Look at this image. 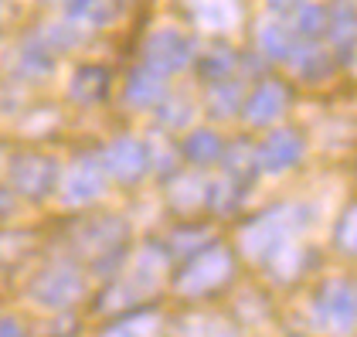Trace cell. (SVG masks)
Masks as SVG:
<instances>
[{
    "label": "cell",
    "instance_id": "obj_1",
    "mask_svg": "<svg viewBox=\"0 0 357 337\" xmlns=\"http://www.w3.org/2000/svg\"><path fill=\"white\" fill-rule=\"evenodd\" d=\"M317 324L330 334H351L357 327V290L351 283L333 280L317 293Z\"/></svg>",
    "mask_w": 357,
    "mask_h": 337
},
{
    "label": "cell",
    "instance_id": "obj_2",
    "mask_svg": "<svg viewBox=\"0 0 357 337\" xmlns=\"http://www.w3.org/2000/svg\"><path fill=\"white\" fill-rule=\"evenodd\" d=\"M289 232H293V208H275L242 235V246L248 255H273L286 246Z\"/></svg>",
    "mask_w": 357,
    "mask_h": 337
},
{
    "label": "cell",
    "instance_id": "obj_3",
    "mask_svg": "<svg viewBox=\"0 0 357 337\" xmlns=\"http://www.w3.org/2000/svg\"><path fill=\"white\" fill-rule=\"evenodd\" d=\"M228 269H231V259L221 253V249H211V253L194 255L191 262H188V269L181 273L177 286H181V293L197 297V293H208L211 286L228 280Z\"/></svg>",
    "mask_w": 357,
    "mask_h": 337
},
{
    "label": "cell",
    "instance_id": "obj_4",
    "mask_svg": "<svg viewBox=\"0 0 357 337\" xmlns=\"http://www.w3.org/2000/svg\"><path fill=\"white\" fill-rule=\"evenodd\" d=\"M10 170H14V184H17V191H21L24 197L48 195V191H52V184H55V177H58L55 160L38 157V153H24V157H17Z\"/></svg>",
    "mask_w": 357,
    "mask_h": 337
},
{
    "label": "cell",
    "instance_id": "obj_5",
    "mask_svg": "<svg viewBox=\"0 0 357 337\" xmlns=\"http://www.w3.org/2000/svg\"><path fill=\"white\" fill-rule=\"evenodd\" d=\"M31 293H34V300L45 304V307H68L72 300H79L82 280H79L72 269L55 266V269H48V273L38 276V283L31 286Z\"/></svg>",
    "mask_w": 357,
    "mask_h": 337
},
{
    "label": "cell",
    "instance_id": "obj_6",
    "mask_svg": "<svg viewBox=\"0 0 357 337\" xmlns=\"http://www.w3.org/2000/svg\"><path fill=\"white\" fill-rule=\"evenodd\" d=\"M194 55V45L177 31H160L150 41V72H174L184 68Z\"/></svg>",
    "mask_w": 357,
    "mask_h": 337
},
{
    "label": "cell",
    "instance_id": "obj_7",
    "mask_svg": "<svg viewBox=\"0 0 357 337\" xmlns=\"http://www.w3.org/2000/svg\"><path fill=\"white\" fill-rule=\"evenodd\" d=\"M303 157V140L293 133V130H279L273 133L269 140L262 143V150H259V164L266 170H286L293 167L296 160Z\"/></svg>",
    "mask_w": 357,
    "mask_h": 337
},
{
    "label": "cell",
    "instance_id": "obj_8",
    "mask_svg": "<svg viewBox=\"0 0 357 337\" xmlns=\"http://www.w3.org/2000/svg\"><path fill=\"white\" fill-rule=\"evenodd\" d=\"M106 170L116 174L119 181H137L146 170V153L137 140H119L106 150Z\"/></svg>",
    "mask_w": 357,
    "mask_h": 337
},
{
    "label": "cell",
    "instance_id": "obj_9",
    "mask_svg": "<svg viewBox=\"0 0 357 337\" xmlns=\"http://www.w3.org/2000/svg\"><path fill=\"white\" fill-rule=\"evenodd\" d=\"M106 188V174H102V164H92V160H82L79 167L68 174V184H65V197L72 204H85L92 197L102 195Z\"/></svg>",
    "mask_w": 357,
    "mask_h": 337
},
{
    "label": "cell",
    "instance_id": "obj_10",
    "mask_svg": "<svg viewBox=\"0 0 357 337\" xmlns=\"http://www.w3.org/2000/svg\"><path fill=\"white\" fill-rule=\"evenodd\" d=\"M286 110V92L282 85H262L259 92H252L245 106V116L248 123H273L279 119V112Z\"/></svg>",
    "mask_w": 357,
    "mask_h": 337
},
{
    "label": "cell",
    "instance_id": "obj_11",
    "mask_svg": "<svg viewBox=\"0 0 357 337\" xmlns=\"http://www.w3.org/2000/svg\"><path fill=\"white\" fill-rule=\"evenodd\" d=\"M330 38L337 48H351L357 45V10L354 7H337L330 14Z\"/></svg>",
    "mask_w": 357,
    "mask_h": 337
},
{
    "label": "cell",
    "instance_id": "obj_12",
    "mask_svg": "<svg viewBox=\"0 0 357 337\" xmlns=\"http://www.w3.org/2000/svg\"><path fill=\"white\" fill-rule=\"evenodd\" d=\"M106 72L102 68H96V65H85L75 72V79H72V92L79 96V99H99L102 92H106Z\"/></svg>",
    "mask_w": 357,
    "mask_h": 337
},
{
    "label": "cell",
    "instance_id": "obj_13",
    "mask_svg": "<svg viewBox=\"0 0 357 337\" xmlns=\"http://www.w3.org/2000/svg\"><path fill=\"white\" fill-rule=\"evenodd\" d=\"M194 10L211 28H228L235 21V3L231 0H194Z\"/></svg>",
    "mask_w": 357,
    "mask_h": 337
},
{
    "label": "cell",
    "instance_id": "obj_14",
    "mask_svg": "<svg viewBox=\"0 0 357 337\" xmlns=\"http://www.w3.org/2000/svg\"><path fill=\"white\" fill-rule=\"evenodd\" d=\"M184 153L191 157V160H211V157H218V137L211 133V130H197V133H191L188 137V143H184Z\"/></svg>",
    "mask_w": 357,
    "mask_h": 337
},
{
    "label": "cell",
    "instance_id": "obj_15",
    "mask_svg": "<svg viewBox=\"0 0 357 337\" xmlns=\"http://www.w3.org/2000/svg\"><path fill=\"white\" fill-rule=\"evenodd\" d=\"M296 72H300L303 79H310V82H317V79H327V75H330L327 55H324L320 48H310V52H303V55H296Z\"/></svg>",
    "mask_w": 357,
    "mask_h": 337
},
{
    "label": "cell",
    "instance_id": "obj_16",
    "mask_svg": "<svg viewBox=\"0 0 357 337\" xmlns=\"http://www.w3.org/2000/svg\"><path fill=\"white\" fill-rule=\"evenodd\" d=\"M130 99L137 103V106H150V103H157L160 99V82H157V75L153 72H139L133 85H130Z\"/></svg>",
    "mask_w": 357,
    "mask_h": 337
},
{
    "label": "cell",
    "instance_id": "obj_17",
    "mask_svg": "<svg viewBox=\"0 0 357 337\" xmlns=\"http://www.w3.org/2000/svg\"><path fill=\"white\" fill-rule=\"evenodd\" d=\"M262 48L269 55H293V38H289V31L279 28V24H266L262 28Z\"/></svg>",
    "mask_w": 357,
    "mask_h": 337
},
{
    "label": "cell",
    "instance_id": "obj_18",
    "mask_svg": "<svg viewBox=\"0 0 357 337\" xmlns=\"http://www.w3.org/2000/svg\"><path fill=\"white\" fill-rule=\"evenodd\" d=\"M337 246L344 253H357V204L347 208V215L340 218V228H337Z\"/></svg>",
    "mask_w": 357,
    "mask_h": 337
},
{
    "label": "cell",
    "instance_id": "obj_19",
    "mask_svg": "<svg viewBox=\"0 0 357 337\" xmlns=\"http://www.w3.org/2000/svg\"><path fill=\"white\" fill-rule=\"evenodd\" d=\"M327 28V14L320 7H303L300 10V31L303 34H320Z\"/></svg>",
    "mask_w": 357,
    "mask_h": 337
},
{
    "label": "cell",
    "instance_id": "obj_20",
    "mask_svg": "<svg viewBox=\"0 0 357 337\" xmlns=\"http://www.w3.org/2000/svg\"><path fill=\"white\" fill-rule=\"evenodd\" d=\"M153 327V320L150 317H133L130 324H119V327H112L106 337H143L146 331Z\"/></svg>",
    "mask_w": 357,
    "mask_h": 337
},
{
    "label": "cell",
    "instance_id": "obj_21",
    "mask_svg": "<svg viewBox=\"0 0 357 337\" xmlns=\"http://www.w3.org/2000/svg\"><path fill=\"white\" fill-rule=\"evenodd\" d=\"M72 7V17H99V0H68Z\"/></svg>",
    "mask_w": 357,
    "mask_h": 337
},
{
    "label": "cell",
    "instance_id": "obj_22",
    "mask_svg": "<svg viewBox=\"0 0 357 337\" xmlns=\"http://www.w3.org/2000/svg\"><path fill=\"white\" fill-rule=\"evenodd\" d=\"M0 337H24L17 320H0Z\"/></svg>",
    "mask_w": 357,
    "mask_h": 337
},
{
    "label": "cell",
    "instance_id": "obj_23",
    "mask_svg": "<svg viewBox=\"0 0 357 337\" xmlns=\"http://www.w3.org/2000/svg\"><path fill=\"white\" fill-rule=\"evenodd\" d=\"M14 208H17V204H14V197L7 195V191H0V218L14 215Z\"/></svg>",
    "mask_w": 357,
    "mask_h": 337
},
{
    "label": "cell",
    "instance_id": "obj_24",
    "mask_svg": "<svg viewBox=\"0 0 357 337\" xmlns=\"http://www.w3.org/2000/svg\"><path fill=\"white\" fill-rule=\"evenodd\" d=\"M273 7H293V3H300V0H269Z\"/></svg>",
    "mask_w": 357,
    "mask_h": 337
}]
</instances>
